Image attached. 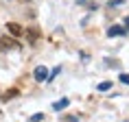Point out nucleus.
Instances as JSON below:
<instances>
[{"mask_svg": "<svg viewBox=\"0 0 129 122\" xmlns=\"http://www.w3.org/2000/svg\"><path fill=\"white\" fill-rule=\"evenodd\" d=\"M20 48V44H18V39L15 37H9V35H5V37H0V50H18Z\"/></svg>", "mask_w": 129, "mask_h": 122, "instance_id": "obj_1", "label": "nucleus"}, {"mask_svg": "<svg viewBox=\"0 0 129 122\" xmlns=\"http://www.w3.org/2000/svg\"><path fill=\"white\" fill-rule=\"evenodd\" d=\"M33 76H35V81H37V83H46V81H48V70H46V66H37L35 72H33Z\"/></svg>", "mask_w": 129, "mask_h": 122, "instance_id": "obj_2", "label": "nucleus"}, {"mask_svg": "<svg viewBox=\"0 0 129 122\" xmlns=\"http://www.w3.org/2000/svg\"><path fill=\"white\" fill-rule=\"evenodd\" d=\"M7 31L11 37H20V35H24V28L18 24V22H7Z\"/></svg>", "mask_w": 129, "mask_h": 122, "instance_id": "obj_3", "label": "nucleus"}, {"mask_svg": "<svg viewBox=\"0 0 129 122\" xmlns=\"http://www.w3.org/2000/svg\"><path fill=\"white\" fill-rule=\"evenodd\" d=\"M122 35H127V28L120 26V24H114V26L107 28V37H122Z\"/></svg>", "mask_w": 129, "mask_h": 122, "instance_id": "obj_4", "label": "nucleus"}, {"mask_svg": "<svg viewBox=\"0 0 129 122\" xmlns=\"http://www.w3.org/2000/svg\"><path fill=\"white\" fill-rule=\"evenodd\" d=\"M68 105H70V100H68V98H61V100H57V102L53 105V109H55V111H61V109H66Z\"/></svg>", "mask_w": 129, "mask_h": 122, "instance_id": "obj_5", "label": "nucleus"}, {"mask_svg": "<svg viewBox=\"0 0 129 122\" xmlns=\"http://www.w3.org/2000/svg\"><path fill=\"white\" fill-rule=\"evenodd\" d=\"M26 33H28V39H31V41H35L37 37H40V31H37V28H28Z\"/></svg>", "mask_w": 129, "mask_h": 122, "instance_id": "obj_6", "label": "nucleus"}, {"mask_svg": "<svg viewBox=\"0 0 129 122\" xmlns=\"http://www.w3.org/2000/svg\"><path fill=\"white\" fill-rule=\"evenodd\" d=\"M109 87H112V81H103V83H99V87H96V89H99V92H107Z\"/></svg>", "mask_w": 129, "mask_h": 122, "instance_id": "obj_7", "label": "nucleus"}, {"mask_svg": "<svg viewBox=\"0 0 129 122\" xmlns=\"http://www.w3.org/2000/svg\"><path fill=\"white\" fill-rule=\"evenodd\" d=\"M13 96H18V89H9L7 94L2 96V100H11V98H13Z\"/></svg>", "mask_w": 129, "mask_h": 122, "instance_id": "obj_8", "label": "nucleus"}, {"mask_svg": "<svg viewBox=\"0 0 129 122\" xmlns=\"http://www.w3.org/2000/svg\"><path fill=\"white\" fill-rule=\"evenodd\" d=\"M79 5H85V7H90V9H96V5L92 2V0H77Z\"/></svg>", "mask_w": 129, "mask_h": 122, "instance_id": "obj_9", "label": "nucleus"}, {"mask_svg": "<svg viewBox=\"0 0 129 122\" xmlns=\"http://www.w3.org/2000/svg\"><path fill=\"white\" fill-rule=\"evenodd\" d=\"M118 81H120V83H125V85H129V74H127V72H122V74L118 76Z\"/></svg>", "mask_w": 129, "mask_h": 122, "instance_id": "obj_10", "label": "nucleus"}, {"mask_svg": "<svg viewBox=\"0 0 129 122\" xmlns=\"http://www.w3.org/2000/svg\"><path fill=\"white\" fill-rule=\"evenodd\" d=\"M44 120V113H35L33 118H31V122H42Z\"/></svg>", "mask_w": 129, "mask_h": 122, "instance_id": "obj_11", "label": "nucleus"}, {"mask_svg": "<svg viewBox=\"0 0 129 122\" xmlns=\"http://www.w3.org/2000/svg\"><path fill=\"white\" fill-rule=\"evenodd\" d=\"M122 5V0H109L107 2V7H120Z\"/></svg>", "mask_w": 129, "mask_h": 122, "instance_id": "obj_12", "label": "nucleus"}, {"mask_svg": "<svg viewBox=\"0 0 129 122\" xmlns=\"http://www.w3.org/2000/svg\"><path fill=\"white\" fill-rule=\"evenodd\" d=\"M125 26L129 28V15H127V18H125Z\"/></svg>", "mask_w": 129, "mask_h": 122, "instance_id": "obj_13", "label": "nucleus"}]
</instances>
